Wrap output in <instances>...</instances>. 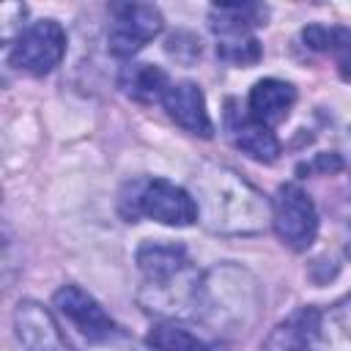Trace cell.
I'll return each mask as SVG.
<instances>
[{
	"instance_id": "obj_5",
	"label": "cell",
	"mask_w": 351,
	"mask_h": 351,
	"mask_svg": "<svg viewBox=\"0 0 351 351\" xmlns=\"http://www.w3.org/2000/svg\"><path fill=\"white\" fill-rule=\"evenodd\" d=\"M66 55V33L55 19H38L30 22L19 36L14 38L8 49V60L14 69L44 77L49 74Z\"/></svg>"
},
{
	"instance_id": "obj_19",
	"label": "cell",
	"mask_w": 351,
	"mask_h": 351,
	"mask_svg": "<svg viewBox=\"0 0 351 351\" xmlns=\"http://www.w3.org/2000/svg\"><path fill=\"white\" fill-rule=\"evenodd\" d=\"M302 38L310 49L315 52H337L343 44L351 41V30L348 27H337V25H307L302 30Z\"/></svg>"
},
{
	"instance_id": "obj_15",
	"label": "cell",
	"mask_w": 351,
	"mask_h": 351,
	"mask_svg": "<svg viewBox=\"0 0 351 351\" xmlns=\"http://www.w3.org/2000/svg\"><path fill=\"white\" fill-rule=\"evenodd\" d=\"M148 346L154 351H230L228 343L203 337V335H197L189 326L176 324V321L156 324L148 332Z\"/></svg>"
},
{
	"instance_id": "obj_2",
	"label": "cell",
	"mask_w": 351,
	"mask_h": 351,
	"mask_svg": "<svg viewBox=\"0 0 351 351\" xmlns=\"http://www.w3.org/2000/svg\"><path fill=\"white\" fill-rule=\"evenodd\" d=\"M195 313L211 329L244 332L258 313V288L255 280L230 263L208 269L195 288Z\"/></svg>"
},
{
	"instance_id": "obj_7",
	"label": "cell",
	"mask_w": 351,
	"mask_h": 351,
	"mask_svg": "<svg viewBox=\"0 0 351 351\" xmlns=\"http://www.w3.org/2000/svg\"><path fill=\"white\" fill-rule=\"evenodd\" d=\"M162 11L151 3H112L107 47L115 58H132L162 33Z\"/></svg>"
},
{
	"instance_id": "obj_1",
	"label": "cell",
	"mask_w": 351,
	"mask_h": 351,
	"mask_svg": "<svg viewBox=\"0 0 351 351\" xmlns=\"http://www.w3.org/2000/svg\"><path fill=\"white\" fill-rule=\"evenodd\" d=\"M195 203L203 225L222 236L255 233L269 217L263 195L225 165H206L195 176Z\"/></svg>"
},
{
	"instance_id": "obj_8",
	"label": "cell",
	"mask_w": 351,
	"mask_h": 351,
	"mask_svg": "<svg viewBox=\"0 0 351 351\" xmlns=\"http://www.w3.org/2000/svg\"><path fill=\"white\" fill-rule=\"evenodd\" d=\"M55 307L58 313L74 326L80 329L82 337H88L90 343H101V340H112L118 335L115 321L104 313V307L80 285H63L55 293Z\"/></svg>"
},
{
	"instance_id": "obj_10",
	"label": "cell",
	"mask_w": 351,
	"mask_h": 351,
	"mask_svg": "<svg viewBox=\"0 0 351 351\" xmlns=\"http://www.w3.org/2000/svg\"><path fill=\"white\" fill-rule=\"evenodd\" d=\"M16 337L27 351H69V343L52 313L38 302H19L14 313Z\"/></svg>"
},
{
	"instance_id": "obj_6",
	"label": "cell",
	"mask_w": 351,
	"mask_h": 351,
	"mask_svg": "<svg viewBox=\"0 0 351 351\" xmlns=\"http://www.w3.org/2000/svg\"><path fill=\"white\" fill-rule=\"evenodd\" d=\"M271 225L277 239L302 252L315 241L318 233V211L310 195L299 184H282L271 197Z\"/></svg>"
},
{
	"instance_id": "obj_3",
	"label": "cell",
	"mask_w": 351,
	"mask_h": 351,
	"mask_svg": "<svg viewBox=\"0 0 351 351\" xmlns=\"http://www.w3.org/2000/svg\"><path fill=\"white\" fill-rule=\"evenodd\" d=\"M137 266L145 277L143 293H154L143 304L159 313H178L195 302L197 271L189 266L186 250L173 241H145L137 250Z\"/></svg>"
},
{
	"instance_id": "obj_11",
	"label": "cell",
	"mask_w": 351,
	"mask_h": 351,
	"mask_svg": "<svg viewBox=\"0 0 351 351\" xmlns=\"http://www.w3.org/2000/svg\"><path fill=\"white\" fill-rule=\"evenodd\" d=\"M167 115L189 134H197V137H211L214 134V126H211V118H208V110H206V96L200 90V85L184 80V82H176L167 88L165 99H162Z\"/></svg>"
},
{
	"instance_id": "obj_20",
	"label": "cell",
	"mask_w": 351,
	"mask_h": 351,
	"mask_svg": "<svg viewBox=\"0 0 351 351\" xmlns=\"http://www.w3.org/2000/svg\"><path fill=\"white\" fill-rule=\"evenodd\" d=\"M315 170H321V173H337V170H343V156L340 154H318L313 162H307V165L299 167V173H315Z\"/></svg>"
},
{
	"instance_id": "obj_4",
	"label": "cell",
	"mask_w": 351,
	"mask_h": 351,
	"mask_svg": "<svg viewBox=\"0 0 351 351\" xmlns=\"http://www.w3.org/2000/svg\"><path fill=\"white\" fill-rule=\"evenodd\" d=\"M118 211L126 222L151 217L173 228H186L197 219L195 197L184 186L170 184L167 178H134L132 184L123 186Z\"/></svg>"
},
{
	"instance_id": "obj_12",
	"label": "cell",
	"mask_w": 351,
	"mask_h": 351,
	"mask_svg": "<svg viewBox=\"0 0 351 351\" xmlns=\"http://www.w3.org/2000/svg\"><path fill=\"white\" fill-rule=\"evenodd\" d=\"M318 318L321 313L313 307H302L291 313L263 337L261 351H315Z\"/></svg>"
},
{
	"instance_id": "obj_14",
	"label": "cell",
	"mask_w": 351,
	"mask_h": 351,
	"mask_svg": "<svg viewBox=\"0 0 351 351\" xmlns=\"http://www.w3.org/2000/svg\"><path fill=\"white\" fill-rule=\"evenodd\" d=\"M269 16L263 3H217L208 8V25L219 38L250 36L252 27H261Z\"/></svg>"
},
{
	"instance_id": "obj_18",
	"label": "cell",
	"mask_w": 351,
	"mask_h": 351,
	"mask_svg": "<svg viewBox=\"0 0 351 351\" xmlns=\"http://www.w3.org/2000/svg\"><path fill=\"white\" fill-rule=\"evenodd\" d=\"M217 55L230 66H252L261 60L263 49L255 36H230V38H219Z\"/></svg>"
},
{
	"instance_id": "obj_21",
	"label": "cell",
	"mask_w": 351,
	"mask_h": 351,
	"mask_svg": "<svg viewBox=\"0 0 351 351\" xmlns=\"http://www.w3.org/2000/svg\"><path fill=\"white\" fill-rule=\"evenodd\" d=\"M337 69H340L343 80H351V41L337 49Z\"/></svg>"
},
{
	"instance_id": "obj_22",
	"label": "cell",
	"mask_w": 351,
	"mask_h": 351,
	"mask_svg": "<svg viewBox=\"0 0 351 351\" xmlns=\"http://www.w3.org/2000/svg\"><path fill=\"white\" fill-rule=\"evenodd\" d=\"M343 167H348V173H351V129L343 134Z\"/></svg>"
},
{
	"instance_id": "obj_16",
	"label": "cell",
	"mask_w": 351,
	"mask_h": 351,
	"mask_svg": "<svg viewBox=\"0 0 351 351\" xmlns=\"http://www.w3.org/2000/svg\"><path fill=\"white\" fill-rule=\"evenodd\" d=\"M121 88L134 101L151 104V101H162L165 99L170 82H167V74L159 66H151V63H129L121 71Z\"/></svg>"
},
{
	"instance_id": "obj_13",
	"label": "cell",
	"mask_w": 351,
	"mask_h": 351,
	"mask_svg": "<svg viewBox=\"0 0 351 351\" xmlns=\"http://www.w3.org/2000/svg\"><path fill=\"white\" fill-rule=\"evenodd\" d=\"M296 101V90L291 82H282V80H258L250 90V99H247V107H250V115L255 121H261L263 126H277L288 118L291 107Z\"/></svg>"
},
{
	"instance_id": "obj_9",
	"label": "cell",
	"mask_w": 351,
	"mask_h": 351,
	"mask_svg": "<svg viewBox=\"0 0 351 351\" xmlns=\"http://www.w3.org/2000/svg\"><path fill=\"white\" fill-rule=\"evenodd\" d=\"M225 129H228L230 143L250 159L269 165L280 156V140L274 137V132L263 126L261 121H255L250 112L236 110L233 101H228V110H225Z\"/></svg>"
},
{
	"instance_id": "obj_17",
	"label": "cell",
	"mask_w": 351,
	"mask_h": 351,
	"mask_svg": "<svg viewBox=\"0 0 351 351\" xmlns=\"http://www.w3.org/2000/svg\"><path fill=\"white\" fill-rule=\"evenodd\" d=\"M315 351H351V296L321 313Z\"/></svg>"
},
{
	"instance_id": "obj_23",
	"label": "cell",
	"mask_w": 351,
	"mask_h": 351,
	"mask_svg": "<svg viewBox=\"0 0 351 351\" xmlns=\"http://www.w3.org/2000/svg\"><path fill=\"white\" fill-rule=\"evenodd\" d=\"M343 250H346V255L351 258V222L346 225V236H343Z\"/></svg>"
}]
</instances>
